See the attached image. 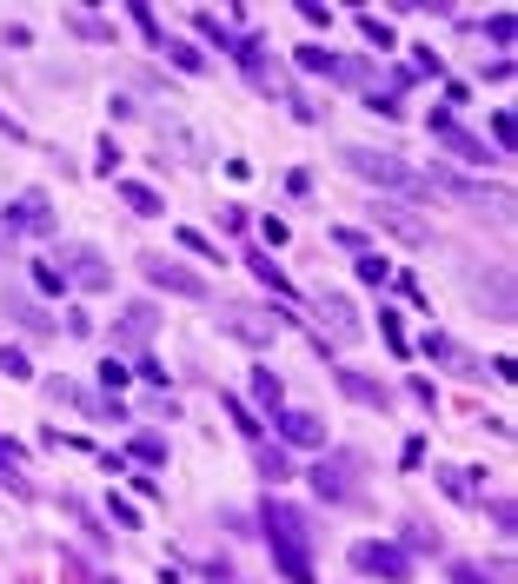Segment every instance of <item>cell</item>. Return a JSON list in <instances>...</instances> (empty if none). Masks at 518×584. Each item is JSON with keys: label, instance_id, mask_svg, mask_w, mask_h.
<instances>
[{"label": "cell", "instance_id": "4fadbf2b", "mask_svg": "<svg viewBox=\"0 0 518 584\" xmlns=\"http://www.w3.org/2000/svg\"><path fill=\"white\" fill-rule=\"evenodd\" d=\"M439 492L459 498V505H485V472H472V465H439Z\"/></svg>", "mask_w": 518, "mask_h": 584}, {"label": "cell", "instance_id": "484cf974", "mask_svg": "<svg viewBox=\"0 0 518 584\" xmlns=\"http://www.w3.org/2000/svg\"><path fill=\"white\" fill-rule=\"evenodd\" d=\"M67 27H74L80 41H113V27H107V21H93V14H74Z\"/></svg>", "mask_w": 518, "mask_h": 584}, {"label": "cell", "instance_id": "ba28073f", "mask_svg": "<svg viewBox=\"0 0 518 584\" xmlns=\"http://www.w3.org/2000/svg\"><path fill=\"white\" fill-rule=\"evenodd\" d=\"M432 140L452 153V159H465V166H492V146L478 140V133H465V126H452L445 113H432Z\"/></svg>", "mask_w": 518, "mask_h": 584}, {"label": "cell", "instance_id": "7402d4cb", "mask_svg": "<svg viewBox=\"0 0 518 584\" xmlns=\"http://www.w3.org/2000/svg\"><path fill=\"white\" fill-rule=\"evenodd\" d=\"M253 399L279 412V399H286V393H279V372H273V365H253Z\"/></svg>", "mask_w": 518, "mask_h": 584}, {"label": "cell", "instance_id": "836d02e7", "mask_svg": "<svg viewBox=\"0 0 518 584\" xmlns=\"http://www.w3.org/2000/svg\"><path fill=\"white\" fill-rule=\"evenodd\" d=\"M485 34H492V47H511V14H492Z\"/></svg>", "mask_w": 518, "mask_h": 584}, {"label": "cell", "instance_id": "74e56055", "mask_svg": "<svg viewBox=\"0 0 518 584\" xmlns=\"http://www.w3.org/2000/svg\"><path fill=\"white\" fill-rule=\"evenodd\" d=\"M200 34H207V41H220V47H233V34L220 27V14H200Z\"/></svg>", "mask_w": 518, "mask_h": 584}, {"label": "cell", "instance_id": "f1b7e54d", "mask_svg": "<svg viewBox=\"0 0 518 584\" xmlns=\"http://www.w3.org/2000/svg\"><path fill=\"white\" fill-rule=\"evenodd\" d=\"M133 459H140V465H166V445H159L153 432H140V439H133Z\"/></svg>", "mask_w": 518, "mask_h": 584}, {"label": "cell", "instance_id": "8d00e7d4", "mask_svg": "<svg viewBox=\"0 0 518 584\" xmlns=\"http://www.w3.org/2000/svg\"><path fill=\"white\" fill-rule=\"evenodd\" d=\"M406 544H412V551H439V531H426V525H406Z\"/></svg>", "mask_w": 518, "mask_h": 584}, {"label": "cell", "instance_id": "ac0fdd59", "mask_svg": "<svg viewBox=\"0 0 518 584\" xmlns=\"http://www.w3.org/2000/svg\"><path fill=\"white\" fill-rule=\"evenodd\" d=\"M113 192H120V200H126V207H133L140 220H159V213H166V200H159V192H153V186H140V179H120Z\"/></svg>", "mask_w": 518, "mask_h": 584}, {"label": "cell", "instance_id": "e0dca14e", "mask_svg": "<svg viewBox=\"0 0 518 584\" xmlns=\"http://www.w3.org/2000/svg\"><path fill=\"white\" fill-rule=\"evenodd\" d=\"M332 378H339V393H345V399H360V406H373V412L393 406V393H386L379 378H366V372H332Z\"/></svg>", "mask_w": 518, "mask_h": 584}, {"label": "cell", "instance_id": "d590c367", "mask_svg": "<svg viewBox=\"0 0 518 584\" xmlns=\"http://www.w3.org/2000/svg\"><path fill=\"white\" fill-rule=\"evenodd\" d=\"M379 339H386L393 352H406V332H399V319H393V312H379Z\"/></svg>", "mask_w": 518, "mask_h": 584}, {"label": "cell", "instance_id": "d6986e66", "mask_svg": "<svg viewBox=\"0 0 518 584\" xmlns=\"http://www.w3.org/2000/svg\"><path fill=\"white\" fill-rule=\"evenodd\" d=\"M220 326H227L233 339H246V345H273V326H266V319H253V312H227Z\"/></svg>", "mask_w": 518, "mask_h": 584}, {"label": "cell", "instance_id": "d6a6232c", "mask_svg": "<svg viewBox=\"0 0 518 584\" xmlns=\"http://www.w3.org/2000/svg\"><path fill=\"white\" fill-rule=\"evenodd\" d=\"M126 378H133V372H126L120 359H107V365H100V385H107V393H120V385H126Z\"/></svg>", "mask_w": 518, "mask_h": 584}, {"label": "cell", "instance_id": "603a6c76", "mask_svg": "<svg viewBox=\"0 0 518 584\" xmlns=\"http://www.w3.org/2000/svg\"><path fill=\"white\" fill-rule=\"evenodd\" d=\"M353 273H360L366 286H386V279H393V260H386V253H360V260H353Z\"/></svg>", "mask_w": 518, "mask_h": 584}, {"label": "cell", "instance_id": "60d3db41", "mask_svg": "<svg viewBox=\"0 0 518 584\" xmlns=\"http://www.w3.org/2000/svg\"><path fill=\"white\" fill-rule=\"evenodd\" d=\"M0 459H21V445H14V439H0Z\"/></svg>", "mask_w": 518, "mask_h": 584}, {"label": "cell", "instance_id": "f546056e", "mask_svg": "<svg viewBox=\"0 0 518 584\" xmlns=\"http://www.w3.org/2000/svg\"><path fill=\"white\" fill-rule=\"evenodd\" d=\"M260 472H266L273 485H279V478H293V472H286V452H279V445H260Z\"/></svg>", "mask_w": 518, "mask_h": 584}, {"label": "cell", "instance_id": "83f0119b", "mask_svg": "<svg viewBox=\"0 0 518 584\" xmlns=\"http://www.w3.org/2000/svg\"><path fill=\"white\" fill-rule=\"evenodd\" d=\"M220 406H227V419H233V426H240L246 439H260V426H253V412H246V399H233V393H227Z\"/></svg>", "mask_w": 518, "mask_h": 584}, {"label": "cell", "instance_id": "5b68a950", "mask_svg": "<svg viewBox=\"0 0 518 584\" xmlns=\"http://www.w3.org/2000/svg\"><path fill=\"white\" fill-rule=\"evenodd\" d=\"M140 273H146V286H153V293H173V299H207V279H200V273H187L180 260H166V253H146V260H140Z\"/></svg>", "mask_w": 518, "mask_h": 584}, {"label": "cell", "instance_id": "cb8c5ba5", "mask_svg": "<svg viewBox=\"0 0 518 584\" xmlns=\"http://www.w3.org/2000/svg\"><path fill=\"white\" fill-rule=\"evenodd\" d=\"M360 34H366V41H373L379 54H393V47H399V41H393V27H386L379 14H360Z\"/></svg>", "mask_w": 518, "mask_h": 584}, {"label": "cell", "instance_id": "8fae6325", "mask_svg": "<svg viewBox=\"0 0 518 584\" xmlns=\"http://www.w3.org/2000/svg\"><path fill=\"white\" fill-rule=\"evenodd\" d=\"M273 426H279L286 445H326V426H319V412H306V406H279Z\"/></svg>", "mask_w": 518, "mask_h": 584}, {"label": "cell", "instance_id": "8992f818", "mask_svg": "<svg viewBox=\"0 0 518 584\" xmlns=\"http://www.w3.org/2000/svg\"><path fill=\"white\" fill-rule=\"evenodd\" d=\"M353 571H366V577H386V584H412V558H406L399 544H379V538L353 544Z\"/></svg>", "mask_w": 518, "mask_h": 584}, {"label": "cell", "instance_id": "6da1fadb", "mask_svg": "<svg viewBox=\"0 0 518 584\" xmlns=\"http://www.w3.org/2000/svg\"><path fill=\"white\" fill-rule=\"evenodd\" d=\"M260 531H266V544H273L279 577H286V584H312V525H306V511L286 505V498H266V505H260Z\"/></svg>", "mask_w": 518, "mask_h": 584}, {"label": "cell", "instance_id": "1f68e13d", "mask_svg": "<svg viewBox=\"0 0 518 584\" xmlns=\"http://www.w3.org/2000/svg\"><path fill=\"white\" fill-rule=\"evenodd\" d=\"M233 54H240V67L260 80V54H266V47H260V41H233Z\"/></svg>", "mask_w": 518, "mask_h": 584}, {"label": "cell", "instance_id": "e575fe53", "mask_svg": "<svg viewBox=\"0 0 518 584\" xmlns=\"http://www.w3.org/2000/svg\"><path fill=\"white\" fill-rule=\"evenodd\" d=\"M34 286H41V293H60V286H67V273H60V266H34Z\"/></svg>", "mask_w": 518, "mask_h": 584}, {"label": "cell", "instance_id": "9a60e30c", "mask_svg": "<svg viewBox=\"0 0 518 584\" xmlns=\"http://www.w3.org/2000/svg\"><path fill=\"white\" fill-rule=\"evenodd\" d=\"M299 74H326V80H345V87L366 80L353 60H339V54H326V47H299Z\"/></svg>", "mask_w": 518, "mask_h": 584}, {"label": "cell", "instance_id": "d4e9b609", "mask_svg": "<svg viewBox=\"0 0 518 584\" xmlns=\"http://www.w3.org/2000/svg\"><path fill=\"white\" fill-rule=\"evenodd\" d=\"M0 372H8V378H34V365H27L21 345H0Z\"/></svg>", "mask_w": 518, "mask_h": 584}, {"label": "cell", "instance_id": "2e32d148", "mask_svg": "<svg viewBox=\"0 0 518 584\" xmlns=\"http://www.w3.org/2000/svg\"><path fill=\"white\" fill-rule=\"evenodd\" d=\"M153 326H159V312H153L146 299H133V306L120 312V326H113V339H120V345H146V339H153Z\"/></svg>", "mask_w": 518, "mask_h": 584}, {"label": "cell", "instance_id": "277c9868", "mask_svg": "<svg viewBox=\"0 0 518 584\" xmlns=\"http://www.w3.org/2000/svg\"><path fill=\"white\" fill-rule=\"evenodd\" d=\"M0 227L21 233V240H47L54 233V200H47L41 186H27V192H14V200L0 207Z\"/></svg>", "mask_w": 518, "mask_h": 584}, {"label": "cell", "instance_id": "3957f363", "mask_svg": "<svg viewBox=\"0 0 518 584\" xmlns=\"http://www.w3.org/2000/svg\"><path fill=\"white\" fill-rule=\"evenodd\" d=\"M419 192H452V200H465V207H492L498 220L511 213V192H498V186H485V179H459V173H445V166H432V173L419 179Z\"/></svg>", "mask_w": 518, "mask_h": 584}, {"label": "cell", "instance_id": "9c48e42d", "mask_svg": "<svg viewBox=\"0 0 518 584\" xmlns=\"http://www.w3.org/2000/svg\"><path fill=\"white\" fill-rule=\"evenodd\" d=\"M312 492L332 498V505H353V498H360V485H353V459H319V465H312Z\"/></svg>", "mask_w": 518, "mask_h": 584}, {"label": "cell", "instance_id": "ffe728a7", "mask_svg": "<svg viewBox=\"0 0 518 584\" xmlns=\"http://www.w3.org/2000/svg\"><path fill=\"white\" fill-rule=\"evenodd\" d=\"M159 54H166L173 67H180V74H207V54H200L194 41H159Z\"/></svg>", "mask_w": 518, "mask_h": 584}, {"label": "cell", "instance_id": "7c38bea8", "mask_svg": "<svg viewBox=\"0 0 518 584\" xmlns=\"http://www.w3.org/2000/svg\"><path fill=\"white\" fill-rule=\"evenodd\" d=\"M426 359H439V365H452L459 378H485V365L459 345V339H445V332H426Z\"/></svg>", "mask_w": 518, "mask_h": 584}, {"label": "cell", "instance_id": "52a82bcc", "mask_svg": "<svg viewBox=\"0 0 518 584\" xmlns=\"http://www.w3.org/2000/svg\"><path fill=\"white\" fill-rule=\"evenodd\" d=\"M67 286H80V293H107L113 286V266H107V253L100 246H67Z\"/></svg>", "mask_w": 518, "mask_h": 584}, {"label": "cell", "instance_id": "f35d334b", "mask_svg": "<svg viewBox=\"0 0 518 584\" xmlns=\"http://www.w3.org/2000/svg\"><path fill=\"white\" fill-rule=\"evenodd\" d=\"M180 246H187V253H200V260H220V253H213V240H207V233H180Z\"/></svg>", "mask_w": 518, "mask_h": 584}, {"label": "cell", "instance_id": "44dd1931", "mask_svg": "<svg viewBox=\"0 0 518 584\" xmlns=\"http://www.w3.org/2000/svg\"><path fill=\"white\" fill-rule=\"evenodd\" d=\"M246 266H253V279H260V286H273V293H279V299H293V286H286V273H279V266H273V253H253V260H246Z\"/></svg>", "mask_w": 518, "mask_h": 584}, {"label": "cell", "instance_id": "4dcf8cb0", "mask_svg": "<svg viewBox=\"0 0 518 584\" xmlns=\"http://www.w3.org/2000/svg\"><path fill=\"white\" fill-rule=\"evenodd\" d=\"M452 584H498V571H485V564H452Z\"/></svg>", "mask_w": 518, "mask_h": 584}, {"label": "cell", "instance_id": "30bf717a", "mask_svg": "<svg viewBox=\"0 0 518 584\" xmlns=\"http://www.w3.org/2000/svg\"><path fill=\"white\" fill-rule=\"evenodd\" d=\"M319 319L332 326V339H345V345H353L360 332H366V319H360V306L353 299H345V293H319Z\"/></svg>", "mask_w": 518, "mask_h": 584}, {"label": "cell", "instance_id": "7a4b0ae2", "mask_svg": "<svg viewBox=\"0 0 518 584\" xmlns=\"http://www.w3.org/2000/svg\"><path fill=\"white\" fill-rule=\"evenodd\" d=\"M339 159H345V173H353V179H366V186H393V192L419 186V173H412L399 153H379V146H345Z\"/></svg>", "mask_w": 518, "mask_h": 584}, {"label": "cell", "instance_id": "ab89813d", "mask_svg": "<svg viewBox=\"0 0 518 584\" xmlns=\"http://www.w3.org/2000/svg\"><path fill=\"white\" fill-rule=\"evenodd\" d=\"M0 133H8V140H21V120H8V113H0Z\"/></svg>", "mask_w": 518, "mask_h": 584}, {"label": "cell", "instance_id": "5bb4252c", "mask_svg": "<svg viewBox=\"0 0 518 584\" xmlns=\"http://www.w3.org/2000/svg\"><path fill=\"white\" fill-rule=\"evenodd\" d=\"M373 220H379L393 240H406V246H426V240H432V227L412 220V207H373Z\"/></svg>", "mask_w": 518, "mask_h": 584}, {"label": "cell", "instance_id": "4316f807", "mask_svg": "<svg viewBox=\"0 0 518 584\" xmlns=\"http://www.w3.org/2000/svg\"><path fill=\"white\" fill-rule=\"evenodd\" d=\"M14 319H21L27 332H54V319H47L41 306H27V299H14Z\"/></svg>", "mask_w": 518, "mask_h": 584}]
</instances>
